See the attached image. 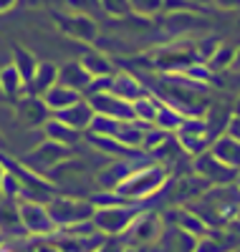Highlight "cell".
I'll return each instance as SVG.
<instances>
[{
    "label": "cell",
    "instance_id": "6da1fadb",
    "mask_svg": "<svg viewBox=\"0 0 240 252\" xmlns=\"http://www.w3.org/2000/svg\"><path fill=\"white\" fill-rule=\"evenodd\" d=\"M240 209V189L238 187H215L207 189L202 197L195 199V209L205 224L210 227H220L233 220V215Z\"/></svg>",
    "mask_w": 240,
    "mask_h": 252
},
{
    "label": "cell",
    "instance_id": "7a4b0ae2",
    "mask_svg": "<svg viewBox=\"0 0 240 252\" xmlns=\"http://www.w3.org/2000/svg\"><path fill=\"white\" fill-rule=\"evenodd\" d=\"M164 169L162 166H147V169L132 172L126 174L119 184H117V192L121 197H147L152 192H157L164 182Z\"/></svg>",
    "mask_w": 240,
    "mask_h": 252
},
{
    "label": "cell",
    "instance_id": "3957f363",
    "mask_svg": "<svg viewBox=\"0 0 240 252\" xmlns=\"http://www.w3.org/2000/svg\"><path fill=\"white\" fill-rule=\"evenodd\" d=\"M48 217L53 220L56 227H74L81 224L86 220H91L96 209L86 202H76V199H53L48 207Z\"/></svg>",
    "mask_w": 240,
    "mask_h": 252
},
{
    "label": "cell",
    "instance_id": "277c9868",
    "mask_svg": "<svg viewBox=\"0 0 240 252\" xmlns=\"http://www.w3.org/2000/svg\"><path fill=\"white\" fill-rule=\"evenodd\" d=\"M137 217H139V212L132 207H104L99 212H94L91 220L99 232L117 235V232H124L126 227H132Z\"/></svg>",
    "mask_w": 240,
    "mask_h": 252
},
{
    "label": "cell",
    "instance_id": "5b68a950",
    "mask_svg": "<svg viewBox=\"0 0 240 252\" xmlns=\"http://www.w3.org/2000/svg\"><path fill=\"white\" fill-rule=\"evenodd\" d=\"M18 215H20V222H23V229H28L33 235H51L56 229L53 220L48 217V209L38 202H20Z\"/></svg>",
    "mask_w": 240,
    "mask_h": 252
},
{
    "label": "cell",
    "instance_id": "8992f818",
    "mask_svg": "<svg viewBox=\"0 0 240 252\" xmlns=\"http://www.w3.org/2000/svg\"><path fill=\"white\" fill-rule=\"evenodd\" d=\"M69 157V149L63 144H56V141H48V144H40L31 154H26V164L31 166L33 172H51L56 166Z\"/></svg>",
    "mask_w": 240,
    "mask_h": 252
},
{
    "label": "cell",
    "instance_id": "52a82bcc",
    "mask_svg": "<svg viewBox=\"0 0 240 252\" xmlns=\"http://www.w3.org/2000/svg\"><path fill=\"white\" fill-rule=\"evenodd\" d=\"M89 106L94 111H99V116H106V119H114V121H132L134 119V109L132 103H126L112 94H96L91 96V103Z\"/></svg>",
    "mask_w": 240,
    "mask_h": 252
},
{
    "label": "cell",
    "instance_id": "ba28073f",
    "mask_svg": "<svg viewBox=\"0 0 240 252\" xmlns=\"http://www.w3.org/2000/svg\"><path fill=\"white\" fill-rule=\"evenodd\" d=\"M157 242V252H195V237L185 229H180L177 224L172 227H162Z\"/></svg>",
    "mask_w": 240,
    "mask_h": 252
},
{
    "label": "cell",
    "instance_id": "9c48e42d",
    "mask_svg": "<svg viewBox=\"0 0 240 252\" xmlns=\"http://www.w3.org/2000/svg\"><path fill=\"white\" fill-rule=\"evenodd\" d=\"M61 31L76 38V40H86V43H91L96 38V23L86 15V13H76V15H63L61 18Z\"/></svg>",
    "mask_w": 240,
    "mask_h": 252
},
{
    "label": "cell",
    "instance_id": "30bf717a",
    "mask_svg": "<svg viewBox=\"0 0 240 252\" xmlns=\"http://www.w3.org/2000/svg\"><path fill=\"white\" fill-rule=\"evenodd\" d=\"M198 177H202L207 184H225L235 179V169H230L223 161H217L212 154H207L198 159Z\"/></svg>",
    "mask_w": 240,
    "mask_h": 252
},
{
    "label": "cell",
    "instance_id": "8fae6325",
    "mask_svg": "<svg viewBox=\"0 0 240 252\" xmlns=\"http://www.w3.org/2000/svg\"><path fill=\"white\" fill-rule=\"evenodd\" d=\"M91 119H94V109L83 101H76L74 106L63 109V111H56V121L71 126V129H76V131L86 129V126L91 124Z\"/></svg>",
    "mask_w": 240,
    "mask_h": 252
},
{
    "label": "cell",
    "instance_id": "7c38bea8",
    "mask_svg": "<svg viewBox=\"0 0 240 252\" xmlns=\"http://www.w3.org/2000/svg\"><path fill=\"white\" fill-rule=\"evenodd\" d=\"M40 101H43V106L46 109H51V111H63V109H69V106H74L76 101H81V94L79 91H74V89H66V86H51L46 94L40 96Z\"/></svg>",
    "mask_w": 240,
    "mask_h": 252
},
{
    "label": "cell",
    "instance_id": "4fadbf2b",
    "mask_svg": "<svg viewBox=\"0 0 240 252\" xmlns=\"http://www.w3.org/2000/svg\"><path fill=\"white\" fill-rule=\"evenodd\" d=\"M91 83V76L86 73L81 63H66L63 68H58V86H66L74 91H86V86Z\"/></svg>",
    "mask_w": 240,
    "mask_h": 252
},
{
    "label": "cell",
    "instance_id": "5bb4252c",
    "mask_svg": "<svg viewBox=\"0 0 240 252\" xmlns=\"http://www.w3.org/2000/svg\"><path fill=\"white\" fill-rule=\"evenodd\" d=\"M109 94L121 98V101H126V103H132V101L147 96L144 89L139 86V81H134L129 73H119L117 78H112V89H109Z\"/></svg>",
    "mask_w": 240,
    "mask_h": 252
},
{
    "label": "cell",
    "instance_id": "9a60e30c",
    "mask_svg": "<svg viewBox=\"0 0 240 252\" xmlns=\"http://www.w3.org/2000/svg\"><path fill=\"white\" fill-rule=\"evenodd\" d=\"M56 83H58V68L53 66V63H38L36 73H33V78L28 83V89H31V94L43 96L51 86H56Z\"/></svg>",
    "mask_w": 240,
    "mask_h": 252
},
{
    "label": "cell",
    "instance_id": "2e32d148",
    "mask_svg": "<svg viewBox=\"0 0 240 252\" xmlns=\"http://www.w3.org/2000/svg\"><path fill=\"white\" fill-rule=\"evenodd\" d=\"M212 157L217 161H223L225 166H230V169H240V141L228 136V139H220L215 144V149H212Z\"/></svg>",
    "mask_w": 240,
    "mask_h": 252
},
{
    "label": "cell",
    "instance_id": "e0dca14e",
    "mask_svg": "<svg viewBox=\"0 0 240 252\" xmlns=\"http://www.w3.org/2000/svg\"><path fill=\"white\" fill-rule=\"evenodd\" d=\"M23 232L26 229H23V222H20L18 207H13L10 202H0V235L20 237Z\"/></svg>",
    "mask_w": 240,
    "mask_h": 252
},
{
    "label": "cell",
    "instance_id": "ac0fdd59",
    "mask_svg": "<svg viewBox=\"0 0 240 252\" xmlns=\"http://www.w3.org/2000/svg\"><path fill=\"white\" fill-rule=\"evenodd\" d=\"M160 232H162V224H160V220L157 217H142L134 227H132V240L134 242H144V245H152L157 237H160Z\"/></svg>",
    "mask_w": 240,
    "mask_h": 252
},
{
    "label": "cell",
    "instance_id": "d6986e66",
    "mask_svg": "<svg viewBox=\"0 0 240 252\" xmlns=\"http://www.w3.org/2000/svg\"><path fill=\"white\" fill-rule=\"evenodd\" d=\"M10 66L18 71V76L23 78V86H28L31 83V78H33V73H36V66H38V61L28 53V51H20V48H15V53H13V63Z\"/></svg>",
    "mask_w": 240,
    "mask_h": 252
},
{
    "label": "cell",
    "instance_id": "ffe728a7",
    "mask_svg": "<svg viewBox=\"0 0 240 252\" xmlns=\"http://www.w3.org/2000/svg\"><path fill=\"white\" fill-rule=\"evenodd\" d=\"M46 134H48V139L51 141H56V144H63V146H69V144H74L76 139H79V134L81 131H76V129H71V126H66V124H61V121H48L46 124Z\"/></svg>",
    "mask_w": 240,
    "mask_h": 252
},
{
    "label": "cell",
    "instance_id": "44dd1931",
    "mask_svg": "<svg viewBox=\"0 0 240 252\" xmlns=\"http://www.w3.org/2000/svg\"><path fill=\"white\" fill-rule=\"evenodd\" d=\"M81 66L86 68V73H89L91 78H101V76L112 73V63H109V58H104L101 53H86Z\"/></svg>",
    "mask_w": 240,
    "mask_h": 252
},
{
    "label": "cell",
    "instance_id": "7402d4cb",
    "mask_svg": "<svg viewBox=\"0 0 240 252\" xmlns=\"http://www.w3.org/2000/svg\"><path fill=\"white\" fill-rule=\"evenodd\" d=\"M18 114H20V119H23V124L33 126V124L43 121V116H46V106H43V101H38V98H28V101L20 103Z\"/></svg>",
    "mask_w": 240,
    "mask_h": 252
},
{
    "label": "cell",
    "instance_id": "603a6c76",
    "mask_svg": "<svg viewBox=\"0 0 240 252\" xmlns=\"http://www.w3.org/2000/svg\"><path fill=\"white\" fill-rule=\"evenodd\" d=\"M0 89H3V94H8V96H15L20 89H23V78L18 76V71L13 66H5L3 71H0Z\"/></svg>",
    "mask_w": 240,
    "mask_h": 252
},
{
    "label": "cell",
    "instance_id": "cb8c5ba5",
    "mask_svg": "<svg viewBox=\"0 0 240 252\" xmlns=\"http://www.w3.org/2000/svg\"><path fill=\"white\" fill-rule=\"evenodd\" d=\"M132 109H134V119H144V121H157V114H160V106L152 98H147V96H142V98H137L134 103H132Z\"/></svg>",
    "mask_w": 240,
    "mask_h": 252
},
{
    "label": "cell",
    "instance_id": "d4e9b609",
    "mask_svg": "<svg viewBox=\"0 0 240 252\" xmlns=\"http://www.w3.org/2000/svg\"><path fill=\"white\" fill-rule=\"evenodd\" d=\"M233 56H235V48L233 46H217L215 53L207 58V63H210L212 71H223V68H228L230 63H233Z\"/></svg>",
    "mask_w": 240,
    "mask_h": 252
},
{
    "label": "cell",
    "instance_id": "484cf974",
    "mask_svg": "<svg viewBox=\"0 0 240 252\" xmlns=\"http://www.w3.org/2000/svg\"><path fill=\"white\" fill-rule=\"evenodd\" d=\"M129 3V10L137 13V15H144V18H152L162 10V0H126Z\"/></svg>",
    "mask_w": 240,
    "mask_h": 252
},
{
    "label": "cell",
    "instance_id": "4316f807",
    "mask_svg": "<svg viewBox=\"0 0 240 252\" xmlns=\"http://www.w3.org/2000/svg\"><path fill=\"white\" fill-rule=\"evenodd\" d=\"M99 8L109 15L114 18H121V15H129L132 10H129V3L126 0H99Z\"/></svg>",
    "mask_w": 240,
    "mask_h": 252
},
{
    "label": "cell",
    "instance_id": "83f0119b",
    "mask_svg": "<svg viewBox=\"0 0 240 252\" xmlns=\"http://www.w3.org/2000/svg\"><path fill=\"white\" fill-rule=\"evenodd\" d=\"M195 5L190 3V0H162V10L164 13H190Z\"/></svg>",
    "mask_w": 240,
    "mask_h": 252
},
{
    "label": "cell",
    "instance_id": "f1b7e54d",
    "mask_svg": "<svg viewBox=\"0 0 240 252\" xmlns=\"http://www.w3.org/2000/svg\"><path fill=\"white\" fill-rule=\"evenodd\" d=\"M69 3L79 10H96L99 8V0H69Z\"/></svg>",
    "mask_w": 240,
    "mask_h": 252
},
{
    "label": "cell",
    "instance_id": "f546056e",
    "mask_svg": "<svg viewBox=\"0 0 240 252\" xmlns=\"http://www.w3.org/2000/svg\"><path fill=\"white\" fill-rule=\"evenodd\" d=\"M210 5L225 8V10H233V8H240V0H210Z\"/></svg>",
    "mask_w": 240,
    "mask_h": 252
},
{
    "label": "cell",
    "instance_id": "4dcf8cb0",
    "mask_svg": "<svg viewBox=\"0 0 240 252\" xmlns=\"http://www.w3.org/2000/svg\"><path fill=\"white\" fill-rule=\"evenodd\" d=\"M124 247L119 245V242H106V245H101L99 250H94V252H121Z\"/></svg>",
    "mask_w": 240,
    "mask_h": 252
},
{
    "label": "cell",
    "instance_id": "1f68e13d",
    "mask_svg": "<svg viewBox=\"0 0 240 252\" xmlns=\"http://www.w3.org/2000/svg\"><path fill=\"white\" fill-rule=\"evenodd\" d=\"M230 136L240 141V116H238V119H233V124H230Z\"/></svg>",
    "mask_w": 240,
    "mask_h": 252
},
{
    "label": "cell",
    "instance_id": "d6a6232c",
    "mask_svg": "<svg viewBox=\"0 0 240 252\" xmlns=\"http://www.w3.org/2000/svg\"><path fill=\"white\" fill-rule=\"evenodd\" d=\"M15 5V0H0V13H8Z\"/></svg>",
    "mask_w": 240,
    "mask_h": 252
},
{
    "label": "cell",
    "instance_id": "836d02e7",
    "mask_svg": "<svg viewBox=\"0 0 240 252\" xmlns=\"http://www.w3.org/2000/svg\"><path fill=\"white\" fill-rule=\"evenodd\" d=\"M230 66H233V68H238V71H240V46H238V48H235V56H233V63H230Z\"/></svg>",
    "mask_w": 240,
    "mask_h": 252
},
{
    "label": "cell",
    "instance_id": "e575fe53",
    "mask_svg": "<svg viewBox=\"0 0 240 252\" xmlns=\"http://www.w3.org/2000/svg\"><path fill=\"white\" fill-rule=\"evenodd\" d=\"M192 5H198V3H205V5H210V0H190Z\"/></svg>",
    "mask_w": 240,
    "mask_h": 252
},
{
    "label": "cell",
    "instance_id": "d590c367",
    "mask_svg": "<svg viewBox=\"0 0 240 252\" xmlns=\"http://www.w3.org/2000/svg\"><path fill=\"white\" fill-rule=\"evenodd\" d=\"M235 187H238V189H240V177H238V184H235Z\"/></svg>",
    "mask_w": 240,
    "mask_h": 252
},
{
    "label": "cell",
    "instance_id": "8d00e7d4",
    "mask_svg": "<svg viewBox=\"0 0 240 252\" xmlns=\"http://www.w3.org/2000/svg\"><path fill=\"white\" fill-rule=\"evenodd\" d=\"M0 240H3V235H0Z\"/></svg>",
    "mask_w": 240,
    "mask_h": 252
},
{
    "label": "cell",
    "instance_id": "74e56055",
    "mask_svg": "<svg viewBox=\"0 0 240 252\" xmlns=\"http://www.w3.org/2000/svg\"><path fill=\"white\" fill-rule=\"evenodd\" d=\"M238 111H240V109H238Z\"/></svg>",
    "mask_w": 240,
    "mask_h": 252
}]
</instances>
